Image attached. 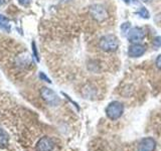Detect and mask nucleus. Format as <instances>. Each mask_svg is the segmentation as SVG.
Masks as SVG:
<instances>
[{
	"label": "nucleus",
	"instance_id": "f257e3e1",
	"mask_svg": "<svg viewBox=\"0 0 161 151\" xmlns=\"http://www.w3.org/2000/svg\"><path fill=\"white\" fill-rule=\"evenodd\" d=\"M99 48L106 53L116 52L119 48V39L115 34H106L100 38Z\"/></svg>",
	"mask_w": 161,
	"mask_h": 151
},
{
	"label": "nucleus",
	"instance_id": "f03ea898",
	"mask_svg": "<svg viewBox=\"0 0 161 151\" xmlns=\"http://www.w3.org/2000/svg\"><path fill=\"white\" fill-rule=\"evenodd\" d=\"M90 14L92 18L97 22H103L109 16L107 9L101 4H93L90 7Z\"/></svg>",
	"mask_w": 161,
	"mask_h": 151
},
{
	"label": "nucleus",
	"instance_id": "7ed1b4c3",
	"mask_svg": "<svg viewBox=\"0 0 161 151\" xmlns=\"http://www.w3.org/2000/svg\"><path fill=\"white\" fill-rule=\"evenodd\" d=\"M145 35L146 33L143 28L135 26L129 29V31L127 32V38L132 43H139L145 38Z\"/></svg>",
	"mask_w": 161,
	"mask_h": 151
},
{
	"label": "nucleus",
	"instance_id": "20e7f679",
	"mask_svg": "<svg viewBox=\"0 0 161 151\" xmlns=\"http://www.w3.org/2000/svg\"><path fill=\"white\" fill-rule=\"evenodd\" d=\"M145 52H146L145 47L140 43H133L128 48V55L133 59L142 57L145 53Z\"/></svg>",
	"mask_w": 161,
	"mask_h": 151
},
{
	"label": "nucleus",
	"instance_id": "39448f33",
	"mask_svg": "<svg viewBox=\"0 0 161 151\" xmlns=\"http://www.w3.org/2000/svg\"><path fill=\"white\" fill-rule=\"evenodd\" d=\"M42 98L49 104H55L58 102V96L54 94L53 91L49 90L47 88H42Z\"/></svg>",
	"mask_w": 161,
	"mask_h": 151
},
{
	"label": "nucleus",
	"instance_id": "423d86ee",
	"mask_svg": "<svg viewBox=\"0 0 161 151\" xmlns=\"http://www.w3.org/2000/svg\"><path fill=\"white\" fill-rule=\"evenodd\" d=\"M53 147V144L50 140L47 138H42L37 144V150L38 151H50Z\"/></svg>",
	"mask_w": 161,
	"mask_h": 151
},
{
	"label": "nucleus",
	"instance_id": "0eeeda50",
	"mask_svg": "<svg viewBox=\"0 0 161 151\" xmlns=\"http://www.w3.org/2000/svg\"><path fill=\"white\" fill-rule=\"evenodd\" d=\"M8 142H9L8 134L6 133V131L0 128V148L1 149L6 148L8 146Z\"/></svg>",
	"mask_w": 161,
	"mask_h": 151
},
{
	"label": "nucleus",
	"instance_id": "6e6552de",
	"mask_svg": "<svg viewBox=\"0 0 161 151\" xmlns=\"http://www.w3.org/2000/svg\"><path fill=\"white\" fill-rule=\"evenodd\" d=\"M137 14L139 15V16H141L142 18L144 19H148L150 17V14H149V11L147 9H146L145 7H141L139 9V11L137 12Z\"/></svg>",
	"mask_w": 161,
	"mask_h": 151
},
{
	"label": "nucleus",
	"instance_id": "1a4fd4ad",
	"mask_svg": "<svg viewBox=\"0 0 161 151\" xmlns=\"http://www.w3.org/2000/svg\"><path fill=\"white\" fill-rule=\"evenodd\" d=\"M8 23H9L8 19L6 17H4L3 15L0 14V26L3 28H8V26H9Z\"/></svg>",
	"mask_w": 161,
	"mask_h": 151
},
{
	"label": "nucleus",
	"instance_id": "9d476101",
	"mask_svg": "<svg viewBox=\"0 0 161 151\" xmlns=\"http://www.w3.org/2000/svg\"><path fill=\"white\" fill-rule=\"evenodd\" d=\"M130 25H129V22H125V23H122V25H121V29H122V31L125 32V33H127L129 31V29H130Z\"/></svg>",
	"mask_w": 161,
	"mask_h": 151
},
{
	"label": "nucleus",
	"instance_id": "9b49d317",
	"mask_svg": "<svg viewBox=\"0 0 161 151\" xmlns=\"http://www.w3.org/2000/svg\"><path fill=\"white\" fill-rule=\"evenodd\" d=\"M153 43H154L155 47L161 48V36H156L153 40Z\"/></svg>",
	"mask_w": 161,
	"mask_h": 151
},
{
	"label": "nucleus",
	"instance_id": "f8f14e48",
	"mask_svg": "<svg viewBox=\"0 0 161 151\" xmlns=\"http://www.w3.org/2000/svg\"><path fill=\"white\" fill-rule=\"evenodd\" d=\"M155 64H156V67H157L159 70H161V54H159L158 57H157V59H156Z\"/></svg>",
	"mask_w": 161,
	"mask_h": 151
},
{
	"label": "nucleus",
	"instance_id": "ddd939ff",
	"mask_svg": "<svg viewBox=\"0 0 161 151\" xmlns=\"http://www.w3.org/2000/svg\"><path fill=\"white\" fill-rule=\"evenodd\" d=\"M39 78L42 79V80H43V81H45V82H48V83H50V80L47 77V76L44 75V73H39Z\"/></svg>",
	"mask_w": 161,
	"mask_h": 151
},
{
	"label": "nucleus",
	"instance_id": "4468645a",
	"mask_svg": "<svg viewBox=\"0 0 161 151\" xmlns=\"http://www.w3.org/2000/svg\"><path fill=\"white\" fill-rule=\"evenodd\" d=\"M32 48H33V54H34L35 59H36L37 60H39V59H38V54H37V50H36V47H35V42H32Z\"/></svg>",
	"mask_w": 161,
	"mask_h": 151
},
{
	"label": "nucleus",
	"instance_id": "2eb2a0df",
	"mask_svg": "<svg viewBox=\"0 0 161 151\" xmlns=\"http://www.w3.org/2000/svg\"><path fill=\"white\" fill-rule=\"evenodd\" d=\"M18 2L22 5H27L30 2V0H18Z\"/></svg>",
	"mask_w": 161,
	"mask_h": 151
},
{
	"label": "nucleus",
	"instance_id": "dca6fc26",
	"mask_svg": "<svg viewBox=\"0 0 161 151\" xmlns=\"http://www.w3.org/2000/svg\"><path fill=\"white\" fill-rule=\"evenodd\" d=\"M142 1H143V2H145V3H147V2H150L151 0H142Z\"/></svg>",
	"mask_w": 161,
	"mask_h": 151
}]
</instances>
